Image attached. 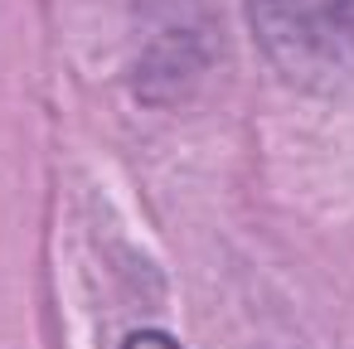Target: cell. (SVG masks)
<instances>
[{
	"label": "cell",
	"mask_w": 354,
	"mask_h": 349,
	"mask_svg": "<svg viewBox=\"0 0 354 349\" xmlns=\"http://www.w3.org/2000/svg\"><path fill=\"white\" fill-rule=\"evenodd\" d=\"M122 349H180V339H175L170 330L146 325V330H131V334L122 339Z\"/></svg>",
	"instance_id": "7a4b0ae2"
},
{
	"label": "cell",
	"mask_w": 354,
	"mask_h": 349,
	"mask_svg": "<svg viewBox=\"0 0 354 349\" xmlns=\"http://www.w3.org/2000/svg\"><path fill=\"white\" fill-rule=\"evenodd\" d=\"M262 59L301 93H354V0H243Z\"/></svg>",
	"instance_id": "6da1fadb"
}]
</instances>
